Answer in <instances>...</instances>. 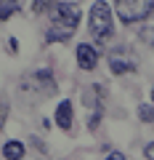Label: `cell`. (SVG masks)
I'll return each mask as SVG.
<instances>
[{
	"label": "cell",
	"mask_w": 154,
	"mask_h": 160,
	"mask_svg": "<svg viewBox=\"0 0 154 160\" xmlns=\"http://www.w3.org/2000/svg\"><path fill=\"white\" fill-rule=\"evenodd\" d=\"M6 115H8V102L0 96V128H3V123H6Z\"/></svg>",
	"instance_id": "obj_13"
},
{
	"label": "cell",
	"mask_w": 154,
	"mask_h": 160,
	"mask_svg": "<svg viewBox=\"0 0 154 160\" xmlns=\"http://www.w3.org/2000/svg\"><path fill=\"white\" fill-rule=\"evenodd\" d=\"M3 155H6V160H24V144L21 142H8L3 147Z\"/></svg>",
	"instance_id": "obj_9"
},
{
	"label": "cell",
	"mask_w": 154,
	"mask_h": 160,
	"mask_svg": "<svg viewBox=\"0 0 154 160\" xmlns=\"http://www.w3.org/2000/svg\"><path fill=\"white\" fill-rule=\"evenodd\" d=\"M77 64H80L82 69H93L98 64V53L93 46H80L77 48Z\"/></svg>",
	"instance_id": "obj_6"
},
{
	"label": "cell",
	"mask_w": 154,
	"mask_h": 160,
	"mask_svg": "<svg viewBox=\"0 0 154 160\" xmlns=\"http://www.w3.org/2000/svg\"><path fill=\"white\" fill-rule=\"evenodd\" d=\"M138 118H141L143 123H154V107H146V104H141V107H138Z\"/></svg>",
	"instance_id": "obj_12"
},
{
	"label": "cell",
	"mask_w": 154,
	"mask_h": 160,
	"mask_svg": "<svg viewBox=\"0 0 154 160\" xmlns=\"http://www.w3.org/2000/svg\"><path fill=\"white\" fill-rule=\"evenodd\" d=\"M88 29H91L93 40H96L98 46H104L109 38H112V8L106 6V0H96L91 8V16H88Z\"/></svg>",
	"instance_id": "obj_2"
},
{
	"label": "cell",
	"mask_w": 154,
	"mask_h": 160,
	"mask_svg": "<svg viewBox=\"0 0 154 160\" xmlns=\"http://www.w3.org/2000/svg\"><path fill=\"white\" fill-rule=\"evenodd\" d=\"M56 6H58V0H35L32 11L35 13H48V11H53Z\"/></svg>",
	"instance_id": "obj_11"
},
{
	"label": "cell",
	"mask_w": 154,
	"mask_h": 160,
	"mask_svg": "<svg viewBox=\"0 0 154 160\" xmlns=\"http://www.w3.org/2000/svg\"><path fill=\"white\" fill-rule=\"evenodd\" d=\"M19 6H21V0H0V22L11 19L19 11Z\"/></svg>",
	"instance_id": "obj_10"
},
{
	"label": "cell",
	"mask_w": 154,
	"mask_h": 160,
	"mask_svg": "<svg viewBox=\"0 0 154 160\" xmlns=\"http://www.w3.org/2000/svg\"><path fill=\"white\" fill-rule=\"evenodd\" d=\"M21 93L29 99H48L56 93V80H53L51 69H40V72H32L21 80Z\"/></svg>",
	"instance_id": "obj_3"
},
{
	"label": "cell",
	"mask_w": 154,
	"mask_h": 160,
	"mask_svg": "<svg viewBox=\"0 0 154 160\" xmlns=\"http://www.w3.org/2000/svg\"><path fill=\"white\" fill-rule=\"evenodd\" d=\"M106 160H125V155H120V152H112Z\"/></svg>",
	"instance_id": "obj_15"
},
{
	"label": "cell",
	"mask_w": 154,
	"mask_h": 160,
	"mask_svg": "<svg viewBox=\"0 0 154 160\" xmlns=\"http://www.w3.org/2000/svg\"><path fill=\"white\" fill-rule=\"evenodd\" d=\"M117 6V16H120L122 24H136L141 19H146L149 13V0H114Z\"/></svg>",
	"instance_id": "obj_4"
},
{
	"label": "cell",
	"mask_w": 154,
	"mask_h": 160,
	"mask_svg": "<svg viewBox=\"0 0 154 160\" xmlns=\"http://www.w3.org/2000/svg\"><path fill=\"white\" fill-rule=\"evenodd\" d=\"M141 40H143V43H149V46H154V3L149 6L146 24H143V29H141Z\"/></svg>",
	"instance_id": "obj_8"
},
{
	"label": "cell",
	"mask_w": 154,
	"mask_h": 160,
	"mask_svg": "<svg viewBox=\"0 0 154 160\" xmlns=\"http://www.w3.org/2000/svg\"><path fill=\"white\" fill-rule=\"evenodd\" d=\"M143 155H146V160H154V142H152V144H146Z\"/></svg>",
	"instance_id": "obj_14"
},
{
	"label": "cell",
	"mask_w": 154,
	"mask_h": 160,
	"mask_svg": "<svg viewBox=\"0 0 154 160\" xmlns=\"http://www.w3.org/2000/svg\"><path fill=\"white\" fill-rule=\"evenodd\" d=\"M56 126L61 131H69L72 128V102H61L56 107Z\"/></svg>",
	"instance_id": "obj_7"
},
{
	"label": "cell",
	"mask_w": 154,
	"mask_h": 160,
	"mask_svg": "<svg viewBox=\"0 0 154 160\" xmlns=\"http://www.w3.org/2000/svg\"><path fill=\"white\" fill-rule=\"evenodd\" d=\"M152 104H154V91H152Z\"/></svg>",
	"instance_id": "obj_16"
},
{
	"label": "cell",
	"mask_w": 154,
	"mask_h": 160,
	"mask_svg": "<svg viewBox=\"0 0 154 160\" xmlns=\"http://www.w3.org/2000/svg\"><path fill=\"white\" fill-rule=\"evenodd\" d=\"M109 67L114 75H130L136 69V56L128 48H117V51L109 53Z\"/></svg>",
	"instance_id": "obj_5"
},
{
	"label": "cell",
	"mask_w": 154,
	"mask_h": 160,
	"mask_svg": "<svg viewBox=\"0 0 154 160\" xmlns=\"http://www.w3.org/2000/svg\"><path fill=\"white\" fill-rule=\"evenodd\" d=\"M80 24V6L74 3H58L51 11V29H48V43H67Z\"/></svg>",
	"instance_id": "obj_1"
}]
</instances>
